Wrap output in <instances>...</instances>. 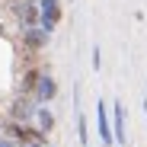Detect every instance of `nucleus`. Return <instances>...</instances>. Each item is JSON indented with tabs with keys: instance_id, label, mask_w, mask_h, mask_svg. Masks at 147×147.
I'll return each mask as SVG.
<instances>
[{
	"instance_id": "f8f14e48",
	"label": "nucleus",
	"mask_w": 147,
	"mask_h": 147,
	"mask_svg": "<svg viewBox=\"0 0 147 147\" xmlns=\"http://www.w3.org/2000/svg\"><path fill=\"white\" fill-rule=\"evenodd\" d=\"M0 147H19V144H16L13 138H0Z\"/></svg>"
},
{
	"instance_id": "7ed1b4c3",
	"label": "nucleus",
	"mask_w": 147,
	"mask_h": 147,
	"mask_svg": "<svg viewBox=\"0 0 147 147\" xmlns=\"http://www.w3.org/2000/svg\"><path fill=\"white\" fill-rule=\"evenodd\" d=\"M64 10H61V0H38V26L45 32H55L58 22H61Z\"/></svg>"
},
{
	"instance_id": "423d86ee",
	"label": "nucleus",
	"mask_w": 147,
	"mask_h": 147,
	"mask_svg": "<svg viewBox=\"0 0 147 147\" xmlns=\"http://www.w3.org/2000/svg\"><path fill=\"white\" fill-rule=\"evenodd\" d=\"M96 125H99V138H102V144H106V147H112L115 134H112V125H109V106H106L102 99L96 102Z\"/></svg>"
},
{
	"instance_id": "0eeeda50",
	"label": "nucleus",
	"mask_w": 147,
	"mask_h": 147,
	"mask_svg": "<svg viewBox=\"0 0 147 147\" xmlns=\"http://www.w3.org/2000/svg\"><path fill=\"white\" fill-rule=\"evenodd\" d=\"M38 80H42V70H38V67H29V70L19 77V93H22V96H32L35 86H38Z\"/></svg>"
},
{
	"instance_id": "9d476101",
	"label": "nucleus",
	"mask_w": 147,
	"mask_h": 147,
	"mask_svg": "<svg viewBox=\"0 0 147 147\" xmlns=\"http://www.w3.org/2000/svg\"><path fill=\"white\" fill-rule=\"evenodd\" d=\"M77 128H80V144L86 147V141H90V134H86V118H83V115H77Z\"/></svg>"
},
{
	"instance_id": "9b49d317",
	"label": "nucleus",
	"mask_w": 147,
	"mask_h": 147,
	"mask_svg": "<svg viewBox=\"0 0 147 147\" xmlns=\"http://www.w3.org/2000/svg\"><path fill=\"white\" fill-rule=\"evenodd\" d=\"M102 67V51H99V45H93V70H99Z\"/></svg>"
},
{
	"instance_id": "f03ea898",
	"label": "nucleus",
	"mask_w": 147,
	"mask_h": 147,
	"mask_svg": "<svg viewBox=\"0 0 147 147\" xmlns=\"http://www.w3.org/2000/svg\"><path fill=\"white\" fill-rule=\"evenodd\" d=\"M10 13L19 19V29L38 26V0H10Z\"/></svg>"
},
{
	"instance_id": "39448f33",
	"label": "nucleus",
	"mask_w": 147,
	"mask_h": 147,
	"mask_svg": "<svg viewBox=\"0 0 147 147\" xmlns=\"http://www.w3.org/2000/svg\"><path fill=\"white\" fill-rule=\"evenodd\" d=\"M55 96H58L55 77H51V74H42V80H38V86H35V93H32V99H35L38 106H45V102H51Z\"/></svg>"
},
{
	"instance_id": "1a4fd4ad",
	"label": "nucleus",
	"mask_w": 147,
	"mask_h": 147,
	"mask_svg": "<svg viewBox=\"0 0 147 147\" xmlns=\"http://www.w3.org/2000/svg\"><path fill=\"white\" fill-rule=\"evenodd\" d=\"M35 125H38L42 134H51V131H55V115H51V109L38 106V109H35Z\"/></svg>"
},
{
	"instance_id": "6e6552de",
	"label": "nucleus",
	"mask_w": 147,
	"mask_h": 147,
	"mask_svg": "<svg viewBox=\"0 0 147 147\" xmlns=\"http://www.w3.org/2000/svg\"><path fill=\"white\" fill-rule=\"evenodd\" d=\"M112 118H115V128H112V134H115V141L118 144H125V106H121V102H115L112 106Z\"/></svg>"
},
{
	"instance_id": "f257e3e1",
	"label": "nucleus",
	"mask_w": 147,
	"mask_h": 147,
	"mask_svg": "<svg viewBox=\"0 0 147 147\" xmlns=\"http://www.w3.org/2000/svg\"><path fill=\"white\" fill-rule=\"evenodd\" d=\"M35 109H38V102L32 99V96H16V99L10 102V109H7V118L10 121H22V125H32V118H35Z\"/></svg>"
},
{
	"instance_id": "20e7f679",
	"label": "nucleus",
	"mask_w": 147,
	"mask_h": 147,
	"mask_svg": "<svg viewBox=\"0 0 147 147\" xmlns=\"http://www.w3.org/2000/svg\"><path fill=\"white\" fill-rule=\"evenodd\" d=\"M48 38H51V32H45L42 26H29V29H22V48H26V55H38L42 48L48 45Z\"/></svg>"
}]
</instances>
